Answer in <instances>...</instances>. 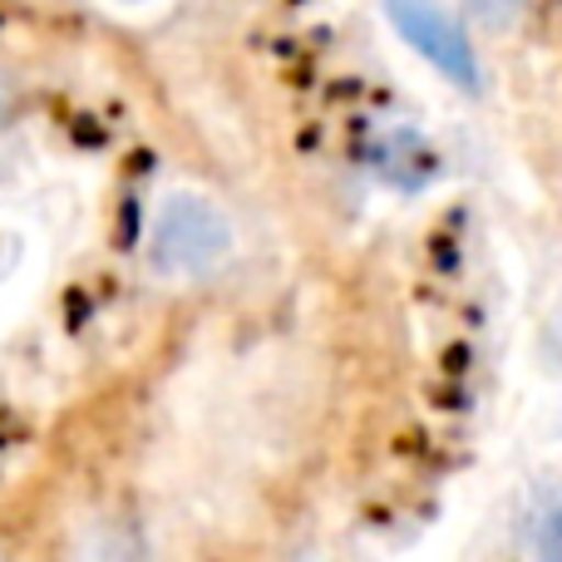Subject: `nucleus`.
Segmentation results:
<instances>
[{"label": "nucleus", "mask_w": 562, "mask_h": 562, "mask_svg": "<svg viewBox=\"0 0 562 562\" xmlns=\"http://www.w3.org/2000/svg\"><path fill=\"white\" fill-rule=\"evenodd\" d=\"M233 247V217L223 213V203H213L207 193H193V188L168 193L158 203L154 223H148V267L168 281L213 277L217 267H227Z\"/></svg>", "instance_id": "nucleus-1"}, {"label": "nucleus", "mask_w": 562, "mask_h": 562, "mask_svg": "<svg viewBox=\"0 0 562 562\" xmlns=\"http://www.w3.org/2000/svg\"><path fill=\"white\" fill-rule=\"evenodd\" d=\"M390 25L400 30L409 49L425 59L435 75H445L459 89H479V59L469 25L445 5V0H385Z\"/></svg>", "instance_id": "nucleus-2"}, {"label": "nucleus", "mask_w": 562, "mask_h": 562, "mask_svg": "<svg viewBox=\"0 0 562 562\" xmlns=\"http://www.w3.org/2000/svg\"><path fill=\"white\" fill-rule=\"evenodd\" d=\"M65 562H148V553L128 524L99 514L75 528V538H69V548H65Z\"/></svg>", "instance_id": "nucleus-3"}, {"label": "nucleus", "mask_w": 562, "mask_h": 562, "mask_svg": "<svg viewBox=\"0 0 562 562\" xmlns=\"http://www.w3.org/2000/svg\"><path fill=\"white\" fill-rule=\"evenodd\" d=\"M459 5H464V15L474 25L494 30V35H514V30H524L533 20L538 0H459Z\"/></svg>", "instance_id": "nucleus-4"}, {"label": "nucleus", "mask_w": 562, "mask_h": 562, "mask_svg": "<svg viewBox=\"0 0 562 562\" xmlns=\"http://www.w3.org/2000/svg\"><path fill=\"white\" fill-rule=\"evenodd\" d=\"M538 562H562V508L538 524Z\"/></svg>", "instance_id": "nucleus-5"}, {"label": "nucleus", "mask_w": 562, "mask_h": 562, "mask_svg": "<svg viewBox=\"0 0 562 562\" xmlns=\"http://www.w3.org/2000/svg\"><path fill=\"white\" fill-rule=\"evenodd\" d=\"M114 5H148V0H114Z\"/></svg>", "instance_id": "nucleus-6"}]
</instances>
